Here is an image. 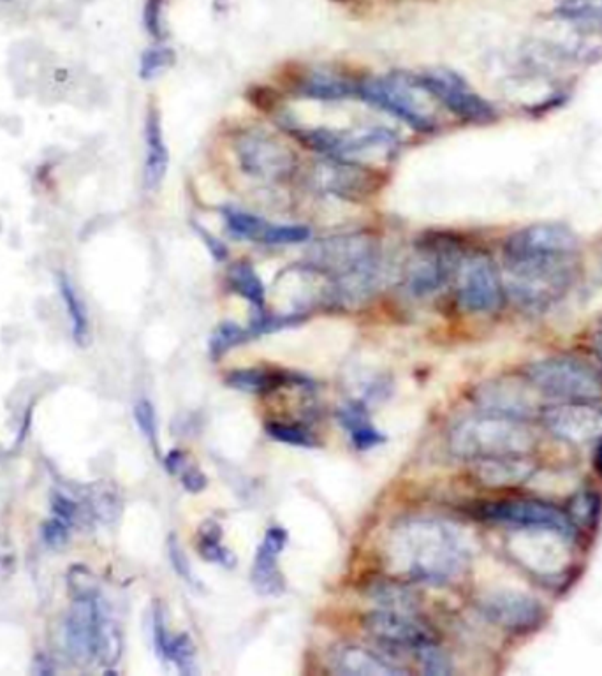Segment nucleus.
<instances>
[{"label":"nucleus","mask_w":602,"mask_h":676,"mask_svg":"<svg viewBox=\"0 0 602 676\" xmlns=\"http://www.w3.org/2000/svg\"><path fill=\"white\" fill-rule=\"evenodd\" d=\"M173 62H175V52L166 46L148 48L147 52L141 55L140 76L143 80H154L162 73H166V69L173 66Z\"/></svg>","instance_id":"obj_35"},{"label":"nucleus","mask_w":602,"mask_h":676,"mask_svg":"<svg viewBox=\"0 0 602 676\" xmlns=\"http://www.w3.org/2000/svg\"><path fill=\"white\" fill-rule=\"evenodd\" d=\"M145 27L150 36L155 39L164 37V23H162V0H147L145 6Z\"/></svg>","instance_id":"obj_42"},{"label":"nucleus","mask_w":602,"mask_h":676,"mask_svg":"<svg viewBox=\"0 0 602 676\" xmlns=\"http://www.w3.org/2000/svg\"><path fill=\"white\" fill-rule=\"evenodd\" d=\"M67 537H69V525L67 523L60 522L59 518H53L50 522L45 523L43 539L48 546L59 548L62 544H66Z\"/></svg>","instance_id":"obj_45"},{"label":"nucleus","mask_w":602,"mask_h":676,"mask_svg":"<svg viewBox=\"0 0 602 676\" xmlns=\"http://www.w3.org/2000/svg\"><path fill=\"white\" fill-rule=\"evenodd\" d=\"M544 423L550 432L573 444H585L602 437V409L587 402L551 407L544 412Z\"/></svg>","instance_id":"obj_17"},{"label":"nucleus","mask_w":602,"mask_h":676,"mask_svg":"<svg viewBox=\"0 0 602 676\" xmlns=\"http://www.w3.org/2000/svg\"><path fill=\"white\" fill-rule=\"evenodd\" d=\"M287 544V532L282 527L266 530L263 543L257 546L256 557L250 571V580L261 596H280L286 590L284 574L280 571L279 557Z\"/></svg>","instance_id":"obj_18"},{"label":"nucleus","mask_w":602,"mask_h":676,"mask_svg":"<svg viewBox=\"0 0 602 676\" xmlns=\"http://www.w3.org/2000/svg\"><path fill=\"white\" fill-rule=\"evenodd\" d=\"M187 463H189V458L180 449L169 451L168 456L164 458V465H166L169 474H173V476H178V472L182 471Z\"/></svg>","instance_id":"obj_47"},{"label":"nucleus","mask_w":602,"mask_h":676,"mask_svg":"<svg viewBox=\"0 0 602 676\" xmlns=\"http://www.w3.org/2000/svg\"><path fill=\"white\" fill-rule=\"evenodd\" d=\"M338 421L351 435V441L356 449L367 451L386 441V437L374 427L365 405L360 402H351V404L340 407Z\"/></svg>","instance_id":"obj_25"},{"label":"nucleus","mask_w":602,"mask_h":676,"mask_svg":"<svg viewBox=\"0 0 602 676\" xmlns=\"http://www.w3.org/2000/svg\"><path fill=\"white\" fill-rule=\"evenodd\" d=\"M312 266L330 277L342 300H361L379 280V250L370 238L344 236L317 243Z\"/></svg>","instance_id":"obj_2"},{"label":"nucleus","mask_w":602,"mask_h":676,"mask_svg":"<svg viewBox=\"0 0 602 676\" xmlns=\"http://www.w3.org/2000/svg\"><path fill=\"white\" fill-rule=\"evenodd\" d=\"M479 402L485 407V412L514 419L527 418L536 409V404L530 402L527 393L511 384H488L479 393Z\"/></svg>","instance_id":"obj_24"},{"label":"nucleus","mask_w":602,"mask_h":676,"mask_svg":"<svg viewBox=\"0 0 602 676\" xmlns=\"http://www.w3.org/2000/svg\"><path fill=\"white\" fill-rule=\"evenodd\" d=\"M483 516L495 523L518 529H550L562 534L571 532V522L557 507L541 500L514 499L492 502L483 507Z\"/></svg>","instance_id":"obj_13"},{"label":"nucleus","mask_w":602,"mask_h":676,"mask_svg":"<svg viewBox=\"0 0 602 676\" xmlns=\"http://www.w3.org/2000/svg\"><path fill=\"white\" fill-rule=\"evenodd\" d=\"M595 467H597V469L602 472V444L601 448H599V451H597V455H595Z\"/></svg>","instance_id":"obj_49"},{"label":"nucleus","mask_w":602,"mask_h":676,"mask_svg":"<svg viewBox=\"0 0 602 676\" xmlns=\"http://www.w3.org/2000/svg\"><path fill=\"white\" fill-rule=\"evenodd\" d=\"M595 347H597V354H599V358L602 361V335H599L597 340H595Z\"/></svg>","instance_id":"obj_50"},{"label":"nucleus","mask_w":602,"mask_h":676,"mask_svg":"<svg viewBox=\"0 0 602 676\" xmlns=\"http://www.w3.org/2000/svg\"><path fill=\"white\" fill-rule=\"evenodd\" d=\"M228 384L235 390L245 391V393H263V391L272 390L279 381L275 375L268 374L265 370L257 368H247V370H236L229 374Z\"/></svg>","instance_id":"obj_34"},{"label":"nucleus","mask_w":602,"mask_h":676,"mask_svg":"<svg viewBox=\"0 0 602 676\" xmlns=\"http://www.w3.org/2000/svg\"><path fill=\"white\" fill-rule=\"evenodd\" d=\"M414 78L428 96L439 99L449 111H453L463 120L486 124L495 117V111L490 103H486L483 97L474 94L460 74L441 69V71H428Z\"/></svg>","instance_id":"obj_10"},{"label":"nucleus","mask_w":602,"mask_h":676,"mask_svg":"<svg viewBox=\"0 0 602 676\" xmlns=\"http://www.w3.org/2000/svg\"><path fill=\"white\" fill-rule=\"evenodd\" d=\"M507 289L516 302L529 309H544L566 293L571 282V259L506 261Z\"/></svg>","instance_id":"obj_6"},{"label":"nucleus","mask_w":602,"mask_h":676,"mask_svg":"<svg viewBox=\"0 0 602 676\" xmlns=\"http://www.w3.org/2000/svg\"><path fill=\"white\" fill-rule=\"evenodd\" d=\"M224 219L231 235L249 242H265L266 233L272 226V222L265 221L263 217L243 212L238 208H228L224 212Z\"/></svg>","instance_id":"obj_31"},{"label":"nucleus","mask_w":602,"mask_h":676,"mask_svg":"<svg viewBox=\"0 0 602 676\" xmlns=\"http://www.w3.org/2000/svg\"><path fill=\"white\" fill-rule=\"evenodd\" d=\"M300 94L317 101H342L347 97L358 96V83L337 74L314 71L301 81Z\"/></svg>","instance_id":"obj_26"},{"label":"nucleus","mask_w":602,"mask_h":676,"mask_svg":"<svg viewBox=\"0 0 602 676\" xmlns=\"http://www.w3.org/2000/svg\"><path fill=\"white\" fill-rule=\"evenodd\" d=\"M229 284L235 293L240 294L247 302L252 303L256 309H263L266 302L265 284L257 275L254 266L247 261H240L229 268Z\"/></svg>","instance_id":"obj_29"},{"label":"nucleus","mask_w":602,"mask_h":676,"mask_svg":"<svg viewBox=\"0 0 602 676\" xmlns=\"http://www.w3.org/2000/svg\"><path fill=\"white\" fill-rule=\"evenodd\" d=\"M479 608L492 624L509 631H525L543 617V606L536 597L518 590H497L486 594Z\"/></svg>","instance_id":"obj_16"},{"label":"nucleus","mask_w":602,"mask_h":676,"mask_svg":"<svg viewBox=\"0 0 602 676\" xmlns=\"http://www.w3.org/2000/svg\"><path fill=\"white\" fill-rule=\"evenodd\" d=\"M66 647L80 666L94 659L113 664L120 657V632L97 594L74 596L66 618Z\"/></svg>","instance_id":"obj_4"},{"label":"nucleus","mask_w":602,"mask_h":676,"mask_svg":"<svg viewBox=\"0 0 602 676\" xmlns=\"http://www.w3.org/2000/svg\"><path fill=\"white\" fill-rule=\"evenodd\" d=\"M249 328L245 330L242 326L236 323H222L217 326V330L213 331L210 337V354L213 358H221L224 354L240 346L243 342L250 340Z\"/></svg>","instance_id":"obj_33"},{"label":"nucleus","mask_w":602,"mask_h":676,"mask_svg":"<svg viewBox=\"0 0 602 676\" xmlns=\"http://www.w3.org/2000/svg\"><path fill=\"white\" fill-rule=\"evenodd\" d=\"M530 383L550 397L569 402H594L602 398V381L592 368L571 358H548L530 365Z\"/></svg>","instance_id":"obj_8"},{"label":"nucleus","mask_w":602,"mask_h":676,"mask_svg":"<svg viewBox=\"0 0 602 676\" xmlns=\"http://www.w3.org/2000/svg\"><path fill=\"white\" fill-rule=\"evenodd\" d=\"M453 453L467 460H497L525 456L534 448V434L522 419L493 412L463 419L449 435Z\"/></svg>","instance_id":"obj_3"},{"label":"nucleus","mask_w":602,"mask_h":676,"mask_svg":"<svg viewBox=\"0 0 602 676\" xmlns=\"http://www.w3.org/2000/svg\"><path fill=\"white\" fill-rule=\"evenodd\" d=\"M169 150L164 141L161 115L155 108H148L145 118V164H143V184L150 192L161 187L168 175Z\"/></svg>","instance_id":"obj_22"},{"label":"nucleus","mask_w":602,"mask_h":676,"mask_svg":"<svg viewBox=\"0 0 602 676\" xmlns=\"http://www.w3.org/2000/svg\"><path fill=\"white\" fill-rule=\"evenodd\" d=\"M330 666L337 675L402 676L407 671L360 647H338L331 652Z\"/></svg>","instance_id":"obj_23"},{"label":"nucleus","mask_w":602,"mask_h":676,"mask_svg":"<svg viewBox=\"0 0 602 676\" xmlns=\"http://www.w3.org/2000/svg\"><path fill=\"white\" fill-rule=\"evenodd\" d=\"M134 419L138 423L141 434L145 435V439L157 449V416H155L154 405L150 404L145 398L136 402Z\"/></svg>","instance_id":"obj_40"},{"label":"nucleus","mask_w":602,"mask_h":676,"mask_svg":"<svg viewBox=\"0 0 602 676\" xmlns=\"http://www.w3.org/2000/svg\"><path fill=\"white\" fill-rule=\"evenodd\" d=\"M199 555L210 562L224 567H235V553L229 550L222 539V527L217 522H206L199 529Z\"/></svg>","instance_id":"obj_30"},{"label":"nucleus","mask_w":602,"mask_h":676,"mask_svg":"<svg viewBox=\"0 0 602 676\" xmlns=\"http://www.w3.org/2000/svg\"><path fill=\"white\" fill-rule=\"evenodd\" d=\"M386 559L395 573L441 585L462 574L469 562V548L462 532L451 523L414 518L391 532Z\"/></svg>","instance_id":"obj_1"},{"label":"nucleus","mask_w":602,"mask_h":676,"mask_svg":"<svg viewBox=\"0 0 602 676\" xmlns=\"http://www.w3.org/2000/svg\"><path fill=\"white\" fill-rule=\"evenodd\" d=\"M370 596L375 603L381 606L382 610L405 611V613H414L418 606V599L412 594L411 590L397 585V583H377L372 587Z\"/></svg>","instance_id":"obj_32"},{"label":"nucleus","mask_w":602,"mask_h":676,"mask_svg":"<svg viewBox=\"0 0 602 676\" xmlns=\"http://www.w3.org/2000/svg\"><path fill=\"white\" fill-rule=\"evenodd\" d=\"M168 557L169 562H171V567L175 569V573H177L185 583H189L191 587H199V581L198 578H196L194 571H192L191 562L187 559L184 548H182V544H180V541H178V537L175 536V534H171V536L168 537Z\"/></svg>","instance_id":"obj_39"},{"label":"nucleus","mask_w":602,"mask_h":676,"mask_svg":"<svg viewBox=\"0 0 602 676\" xmlns=\"http://www.w3.org/2000/svg\"><path fill=\"white\" fill-rule=\"evenodd\" d=\"M80 511V504L69 499V497H64V495H55L53 497V516L59 518L60 522L71 525L74 520H78Z\"/></svg>","instance_id":"obj_43"},{"label":"nucleus","mask_w":602,"mask_h":676,"mask_svg":"<svg viewBox=\"0 0 602 676\" xmlns=\"http://www.w3.org/2000/svg\"><path fill=\"white\" fill-rule=\"evenodd\" d=\"M296 134L307 147L328 155L338 161L363 164L368 157H382L397 148V134L381 127H361L353 131H333V129H298Z\"/></svg>","instance_id":"obj_7"},{"label":"nucleus","mask_w":602,"mask_h":676,"mask_svg":"<svg viewBox=\"0 0 602 676\" xmlns=\"http://www.w3.org/2000/svg\"><path fill=\"white\" fill-rule=\"evenodd\" d=\"M514 537L511 550L518 560L536 573H558L569 560L567 534L550 529H523Z\"/></svg>","instance_id":"obj_14"},{"label":"nucleus","mask_w":602,"mask_h":676,"mask_svg":"<svg viewBox=\"0 0 602 676\" xmlns=\"http://www.w3.org/2000/svg\"><path fill=\"white\" fill-rule=\"evenodd\" d=\"M421 92L425 90L409 74L393 73L358 83L361 101L400 118L419 133H430L435 127L434 115L421 103Z\"/></svg>","instance_id":"obj_5"},{"label":"nucleus","mask_w":602,"mask_h":676,"mask_svg":"<svg viewBox=\"0 0 602 676\" xmlns=\"http://www.w3.org/2000/svg\"><path fill=\"white\" fill-rule=\"evenodd\" d=\"M69 585L73 588L74 596H89V594H97L96 587H94V580L92 574L85 569V567L74 566L69 573Z\"/></svg>","instance_id":"obj_41"},{"label":"nucleus","mask_w":602,"mask_h":676,"mask_svg":"<svg viewBox=\"0 0 602 676\" xmlns=\"http://www.w3.org/2000/svg\"><path fill=\"white\" fill-rule=\"evenodd\" d=\"M479 478L488 485H511L530 476L532 467L523 460V456L516 458H497V460H479Z\"/></svg>","instance_id":"obj_28"},{"label":"nucleus","mask_w":602,"mask_h":676,"mask_svg":"<svg viewBox=\"0 0 602 676\" xmlns=\"http://www.w3.org/2000/svg\"><path fill=\"white\" fill-rule=\"evenodd\" d=\"M178 478L182 481L185 490L191 493L203 492L206 488V476L203 472L199 471L196 465H192L191 462L185 465L182 471L178 472Z\"/></svg>","instance_id":"obj_44"},{"label":"nucleus","mask_w":602,"mask_h":676,"mask_svg":"<svg viewBox=\"0 0 602 676\" xmlns=\"http://www.w3.org/2000/svg\"><path fill=\"white\" fill-rule=\"evenodd\" d=\"M416 654H418L419 664L423 668V673H426V675L444 676L453 673L448 655L444 654L441 648L435 645V641L418 648Z\"/></svg>","instance_id":"obj_37"},{"label":"nucleus","mask_w":602,"mask_h":676,"mask_svg":"<svg viewBox=\"0 0 602 676\" xmlns=\"http://www.w3.org/2000/svg\"><path fill=\"white\" fill-rule=\"evenodd\" d=\"M578 240L560 224H536L514 233L506 243V261L571 259Z\"/></svg>","instance_id":"obj_12"},{"label":"nucleus","mask_w":602,"mask_h":676,"mask_svg":"<svg viewBox=\"0 0 602 676\" xmlns=\"http://www.w3.org/2000/svg\"><path fill=\"white\" fill-rule=\"evenodd\" d=\"M268 435L275 441L284 442L289 446H298V448H312L316 442L314 437L305 430V428L286 425V423H270L266 427Z\"/></svg>","instance_id":"obj_38"},{"label":"nucleus","mask_w":602,"mask_h":676,"mask_svg":"<svg viewBox=\"0 0 602 676\" xmlns=\"http://www.w3.org/2000/svg\"><path fill=\"white\" fill-rule=\"evenodd\" d=\"M365 629L375 640L398 648L418 650L423 645L434 643V634L421 624L414 613L405 611L379 610L365 618Z\"/></svg>","instance_id":"obj_15"},{"label":"nucleus","mask_w":602,"mask_h":676,"mask_svg":"<svg viewBox=\"0 0 602 676\" xmlns=\"http://www.w3.org/2000/svg\"><path fill=\"white\" fill-rule=\"evenodd\" d=\"M453 250L442 243H426L409 266L407 287L414 296H426L446 282L453 268Z\"/></svg>","instance_id":"obj_19"},{"label":"nucleus","mask_w":602,"mask_h":676,"mask_svg":"<svg viewBox=\"0 0 602 676\" xmlns=\"http://www.w3.org/2000/svg\"><path fill=\"white\" fill-rule=\"evenodd\" d=\"M59 291L66 307L67 317L71 321L74 342L81 347L89 346L90 319L87 305L81 300L78 289L74 287L73 280L69 279L66 273H59Z\"/></svg>","instance_id":"obj_27"},{"label":"nucleus","mask_w":602,"mask_h":676,"mask_svg":"<svg viewBox=\"0 0 602 676\" xmlns=\"http://www.w3.org/2000/svg\"><path fill=\"white\" fill-rule=\"evenodd\" d=\"M152 632H154L155 650L162 661L173 664L182 675L198 673L196 650H194L191 638L185 632H180V634L169 632L168 625L164 622L161 606L154 608Z\"/></svg>","instance_id":"obj_21"},{"label":"nucleus","mask_w":602,"mask_h":676,"mask_svg":"<svg viewBox=\"0 0 602 676\" xmlns=\"http://www.w3.org/2000/svg\"><path fill=\"white\" fill-rule=\"evenodd\" d=\"M312 231L301 224H272L265 236L266 245H298L307 242Z\"/></svg>","instance_id":"obj_36"},{"label":"nucleus","mask_w":602,"mask_h":676,"mask_svg":"<svg viewBox=\"0 0 602 676\" xmlns=\"http://www.w3.org/2000/svg\"><path fill=\"white\" fill-rule=\"evenodd\" d=\"M504 287L492 259L476 254L465 259L458 273V300L469 312H493L500 307Z\"/></svg>","instance_id":"obj_11"},{"label":"nucleus","mask_w":602,"mask_h":676,"mask_svg":"<svg viewBox=\"0 0 602 676\" xmlns=\"http://www.w3.org/2000/svg\"><path fill=\"white\" fill-rule=\"evenodd\" d=\"M235 150L243 171L263 182H282L296 169V154L291 147L263 129L240 134Z\"/></svg>","instance_id":"obj_9"},{"label":"nucleus","mask_w":602,"mask_h":676,"mask_svg":"<svg viewBox=\"0 0 602 676\" xmlns=\"http://www.w3.org/2000/svg\"><path fill=\"white\" fill-rule=\"evenodd\" d=\"M321 171V185L324 191L335 194L338 198L360 199L374 194L377 177L358 162L338 161L330 159Z\"/></svg>","instance_id":"obj_20"},{"label":"nucleus","mask_w":602,"mask_h":676,"mask_svg":"<svg viewBox=\"0 0 602 676\" xmlns=\"http://www.w3.org/2000/svg\"><path fill=\"white\" fill-rule=\"evenodd\" d=\"M199 235L205 240L208 249L212 252L213 258L217 259V261H224V259L228 258V249H226V245L219 238L210 235L205 229H199Z\"/></svg>","instance_id":"obj_46"},{"label":"nucleus","mask_w":602,"mask_h":676,"mask_svg":"<svg viewBox=\"0 0 602 676\" xmlns=\"http://www.w3.org/2000/svg\"><path fill=\"white\" fill-rule=\"evenodd\" d=\"M34 673H37V675H52V673H55V668L52 666V661H50V659H46L45 655L37 657L36 669H34Z\"/></svg>","instance_id":"obj_48"}]
</instances>
